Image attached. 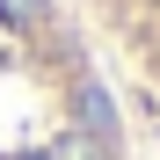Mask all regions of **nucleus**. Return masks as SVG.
Returning <instances> with one entry per match:
<instances>
[{
	"label": "nucleus",
	"instance_id": "f257e3e1",
	"mask_svg": "<svg viewBox=\"0 0 160 160\" xmlns=\"http://www.w3.org/2000/svg\"><path fill=\"white\" fill-rule=\"evenodd\" d=\"M88 44L109 51V66L160 109V0H73Z\"/></svg>",
	"mask_w": 160,
	"mask_h": 160
}]
</instances>
